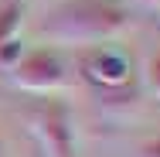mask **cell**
<instances>
[{"label": "cell", "instance_id": "6da1fadb", "mask_svg": "<svg viewBox=\"0 0 160 157\" xmlns=\"http://www.w3.org/2000/svg\"><path fill=\"white\" fill-rule=\"evenodd\" d=\"M133 28V10L123 0H65L51 7L41 34L58 44H99Z\"/></svg>", "mask_w": 160, "mask_h": 157}, {"label": "cell", "instance_id": "7a4b0ae2", "mask_svg": "<svg viewBox=\"0 0 160 157\" xmlns=\"http://www.w3.org/2000/svg\"><path fill=\"white\" fill-rule=\"evenodd\" d=\"M10 86L31 96H58L72 82V65L65 62L58 48H34L24 51L17 65L7 72Z\"/></svg>", "mask_w": 160, "mask_h": 157}, {"label": "cell", "instance_id": "3957f363", "mask_svg": "<svg viewBox=\"0 0 160 157\" xmlns=\"http://www.w3.org/2000/svg\"><path fill=\"white\" fill-rule=\"evenodd\" d=\"M28 126L44 157H75V116L58 96H41L28 109Z\"/></svg>", "mask_w": 160, "mask_h": 157}, {"label": "cell", "instance_id": "277c9868", "mask_svg": "<svg viewBox=\"0 0 160 157\" xmlns=\"http://www.w3.org/2000/svg\"><path fill=\"white\" fill-rule=\"evenodd\" d=\"M75 72L78 79H85L99 92H126L133 86V62L126 51L112 48V44H85L75 55Z\"/></svg>", "mask_w": 160, "mask_h": 157}, {"label": "cell", "instance_id": "5b68a950", "mask_svg": "<svg viewBox=\"0 0 160 157\" xmlns=\"http://www.w3.org/2000/svg\"><path fill=\"white\" fill-rule=\"evenodd\" d=\"M21 24H24V3L3 0L0 3V44L10 41V38H21Z\"/></svg>", "mask_w": 160, "mask_h": 157}, {"label": "cell", "instance_id": "8992f818", "mask_svg": "<svg viewBox=\"0 0 160 157\" xmlns=\"http://www.w3.org/2000/svg\"><path fill=\"white\" fill-rule=\"evenodd\" d=\"M143 86L150 89V96L160 99V44L147 51V62H143Z\"/></svg>", "mask_w": 160, "mask_h": 157}, {"label": "cell", "instance_id": "52a82bcc", "mask_svg": "<svg viewBox=\"0 0 160 157\" xmlns=\"http://www.w3.org/2000/svg\"><path fill=\"white\" fill-rule=\"evenodd\" d=\"M21 55H24V41H21V38L3 41V44H0V72H10V68L17 65Z\"/></svg>", "mask_w": 160, "mask_h": 157}, {"label": "cell", "instance_id": "ba28073f", "mask_svg": "<svg viewBox=\"0 0 160 157\" xmlns=\"http://www.w3.org/2000/svg\"><path fill=\"white\" fill-rule=\"evenodd\" d=\"M136 154H140V157H160V137H153V140H143Z\"/></svg>", "mask_w": 160, "mask_h": 157}, {"label": "cell", "instance_id": "9c48e42d", "mask_svg": "<svg viewBox=\"0 0 160 157\" xmlns=\"http://www.w3.org/2000/svg\"><path fill=\"white\" fill-rule=\"evenodd\" d=\"M143 3H150V7H160V0H143Z\"/></svg>", "mask_w": 160, "mask_h": 157}, {"label": "cell", "instance_id": "30bf717a", "mask_svg": "<svg viewBox=\"0 0 160 157\" xmlns=\"http://www.w3.org/2000/svg\"><path fill=\"white\" fill-rule=\"evenodd\" d=\"M0 157H7V147H3V140H0Z\"/></svg>", "mask_w": 160, "mask_h": 157}]
</instances>
